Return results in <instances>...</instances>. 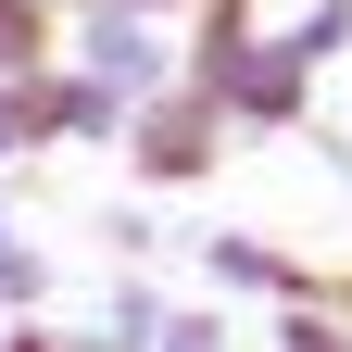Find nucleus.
Returning <instances> with one entry per match:
<instances>
[{
  "mask_svg": "<svg viewBox=\"0 0 352 352\" xmlns=\"http://www.w3.org/2000/svg\"><path fill=\"white\" fill-rule=\"evenodd\" d=\"M277 38H289V63H315V76H327V63L352 51V0H315V13H289Z\"/></svg>",
  "mask_w": 352,
  "mask_h": 352,
  "instance_id": "nucleus-9",
  "label": "nucleus"
},
{
  "mask_svg": "<svg viewBox=\"0 0 352 352\" xmlns=\"http://www.w3.org/2000/svg\"><path fill=\"white\" fill-rule=\"evenodd\" d=\"M277 352H352V315H327V302H277Z\"/></svg>",
  "mask_w": 352,
  "mask_h": 352,
  "instance_id": "nucleus-11",
  "label": "nucleus"
},
{
  "mask_svg": "<svg viewBox=\"0 0 352 352\" xmlns=\"http://www.w3.org/2000/svg\"><path fill=\"white\" fill-rule=\"evenodd\" d=\"M38 63H63V13L51 0H0V76H38Z\"/></svg>",
  "mask_w": 352,
  "mask_h": 352,
  "instance_id": "nucleus-8",
  "label": "nucleus"
},
{
  "mask_svg": "<svg viewBox=\"0 0 352 352\" xmlns=\"http://www.w3.org/2000/svg\"><path fill=\"white\" fill-rule=\"evenodd\" d=\"M51 13H139V25H176L189 0H51Z\"/></svg>",
  "mask_w": 352,
  "mask_h": 352,
  "instance_id": "nucleus-13",
  "label": "nucleus"
},
{
  "mask_svg": "<svg viewBox=\"0 0 352 352\" xmlns=\"http://www.w3.org/2000/svg\"><path fill=\"white\" fill-rule=\"evenodd\" d=\"M201 277H214V302H315V289H327L302 252L252 239V227H201Z\"/></svg>",
  "mask_w": 352,
  "mask_h": 352,
  "instance_id": "nucleus-4",
  "label": "nucleus"
},
{
  "mask_svg": "<svg viewBox=\"0 0 352 352\" xmlns=\"http://www.w3.org/2000/svg\"><path fill=\"white\" fill-rule=\"evenodd\" d=\"M0 327H13V315H0Z\"/></svg>",
  "mask_w": 352,
  "mask_h": 352,
  "instance_id": "nucleus-15",
  "label": "nucleus"
},
{
  "mask_svg": "<svg viewBox=\"0 0 352 352\" xmlns=\"http://www.w3.org/2000/svg\"><path fill=\"white\" fill-rule=\"evenodd\" d=\"M126 176H139V189H201L214 164H227V113L201 101V88H151L139 113H126Z\"/></svg>",
  "mask_w": 352,
  "mask_h": 352,
  "instance_id": "nucleus-1",
  "label": "nucleus"
},
{
  "mask_svg": "<svg viewBox=\"0 0 352 352\" xmlns=\"http://www.w3.org/2000/svg\"><path fill=\"white\" fill-rule=\"evenodd\" d=\"M38 151H51V63H38V76H0V176L38 164Z\"/></svg>",
  "mask_w": 352,
  "mask_h": 352,
  "instance_id": "nucleus-6",
  "label": "nucleus"
},
{
  "mask_svg": "<svg viewBox=\"0 0 352 352\" xmlns=\"http://www.w3.org/2000/svg\"><path fill=\"white\" fill-rule=\"evenodd\" d=\"M101 252H113V264H151V252H164V214H151V201H101Z\"/></svg>",
  "mask_w": 352,
  "mask_h": 352,
  "instance_id": "nucleus-10",
  "label": "nucleus"
},
{
  "mask_svg": "<svg viewBox=\"0 0 352 352\" xmlns=\"http://www.w3.org/2000/svg\"><path fill=\"white\" fill-rule=\"evenodd\" d=\"M214 113H227V139H302L315 126V63H289V38L264 25L239 51V76L214 88Z\"/></svg>",
  "mask_w": 352,
  "mask_h": 352,
  "instance_id": "nucleus-2",
  "label": "nucleus"
},
{
  "mask_svg": "<svg viewBox=\"0 0 352 352\" xmlns=\"http://www.w3.org/2000/svg\"><path fill=\"white\" fill-rule=\"evenodd\" d=\"M0 315H51V252L13 227V201H0Z\"/></svg>",
  "mask_w": 352,
  "mask_h": 352,
  "instance_id": "nucleus-7",
  "label": "nucleus"
},
{
  "mask_svg": "<svg viewBox=\"0 0 352 352\" xmlns=\"http://www.w3.org/2000/svg\"><path fill=\"white\" fill-rule=\"evenodd\" d=\"M151 352H239V340H227V302H176Z\"/></svg>",
  "mask_w": 352,
  "mask_h": 352,
  "instance_id": "nucleus-12",
  "label": "nucleus"
},
{
  "mask_svg": "<svg viewBox=\"0 0 352 352\" xmlns=\"http://www.w3.org/2000/svg\"><path fill=\"white\" fill-rule=\"evenodd\" d=\"M63 63H76V76H101L113 101L139 113L151 88H176V38L139 25V13H63Z\"/></svg>",
  "mask_w": 352,
  "mask_h": 352,
  "instance_id": "nucleus-3",
  "label": "nucleus"
},
{
  "mask_svg": "<svg viewBox=\"0 0 352 352\" xmlns=\"http://www.w3.org/2000/svg\"><path fill=\"white\" fill-rule=\"evenodd\" d=\"M0 352H63V327H51V315H13V327H0Z\"/></svg>",
  "mask_w": 352,
  "mask_h": 352,
  "instance_id": "nucleus-14",
  "label": "nucleus"
},
{
  "mask_svg": "<svg viewBox=\"0 0 352 352\" xmlns=\"http://www.w3.org/2000/svg\"><path fill=\"white\" fill-rule=\"evenodd\" d=\"M63 139H88V151L126 139V101H113L101 76H76V63H51V151H63Z\"/></svg>",
  "mask_w": 352,
  "mask_h": 352,
  "instance_id": "nucleus-5",
  "label": "nucleus"
}]
</instances>
